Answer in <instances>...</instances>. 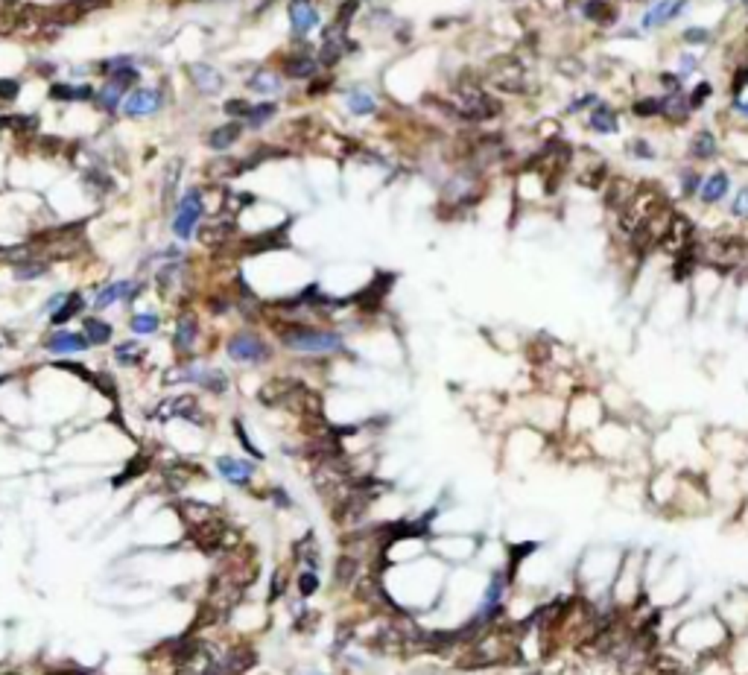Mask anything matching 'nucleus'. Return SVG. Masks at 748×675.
<instances>
[{
	"mask_svg": "<svg viewBox=\"0 0 748 675\" xmlns=\"http://www.w3.org/2000/svg\"><path fill=\"white\" fill-rule=\"evenodd\" d=\"M731 640H734V634H731L725 620L719 617V611H705V614L687 617L684 623H678L672 629V644L678 649H690L702 658H710V655L728 649Z\"/></svg>",
	"mask_w": 748,
	"mask_h": 675,
	"instance_id": "nucleus-1",
	"label": "nucleus"
},
{
	"mask_svg": "<svg viewBox=\"0 0 748 675\" xmlns=\"http://www.w3.org/2000/svg\"><path fill=\"white\" fill-rule=\"evenodd\" d=\"M269 325L275 327L278 339L284 342L287 351L295 354H334L342 351V334L327 331V327H316V325H304V322H284V319H269Z\"/></svg>",
	"mask_w": 748,
	"mask_h": 675,
	"instance_id": "nucleus-2",
	"label": "nucleus"
},
{
	"mask_svg": "<svg viewBox=\"0 0 748 675\" xmlns=\"http://www.w3.org/2000/svg\"><path fill=\"white\" fill-rule=\"evenodd\" d=\"M225 354L234 360V363H243V366H263L272 360L269 342L255 331H237L234 336H228Z\"/></svg>",
	"mask_w": 748,
	"mask_h": 675,
	"instance_id": "nucleus-3",
	"label": "nucleus"
},
{
	"mask_svg": "<svg viewBox=\"0 0 748 675\" xmlns=\"http://www.w3.org/2000/svg\"><path fill=\"white\" fill-rule=\"evenodd\" d=\"M202 217H205V193L202 187H188L173 213V234L178 240H190Z\"/></svg>",
	"mask_w": 748,
	"mask_h": 675,
	"instance_id": "nucleus-4",
	"label": "nucleus"
},
{
	"mask_svg": "<svg viewBox=\"0 0 748 675\" xmlns=\"http://www.w3.org/2000/svg\"><path fill=\"white\" fill-rule=\"evenodd\" d=\"M281 73L287 79L298 82V79H316L322 73V64L316 59V53L304 41H295V47L290 53H284V64H281Z\"/></svg>",
	"mask_w": 748,
	"mask_h": 675,
	"instance_id": "nucleus-5",
	"label": "nucleus"
},
{
	"mask_svg": "<svg viewBox=\"0 0 748 675\" xmlns=\"http://www.w3.org/2000/svg\"><path fill=\"white\" fill-rule=\"evenodd\" d=\"M196 383L202 386L205 392H213V395H223L228 392V374L220 371V369H202V366H188V369H178L167 377V383Z\"/></svg>",
	"mask_w": 748,
	"mask_h": 675,
	"instance_id": "nucleus-6",
	"label": "nucleus"
},
{
	"mask_svg": "<svg viewBox=\"0 0 748 675\" xmlns=\"http://www.w3.org/2000/svg\"><path fill=\"white\" fill-rule=\"evenodd\" d=\"M111 0H64V3L47 9V24H56L59 29L68 27V24H76L82 18H88V15L106 9Z\"/></svg>",
	"mask_w": 748,
	"mask_h": 675,
	"instance_id": "nucleus-7",
	"label": "nucleus"
},
{
	"mask_svg": "<svg viewBox=\"0 0 748 675\" xmlns=\"http://www.w3.org/2000/svg\"><path fill=\"white\" fill-rule=\"evenodd\" d=\"M161 103H164V97H161L158 88H135V91L126 94L120 111H123V118H129V120H143V118H153V114L161 108Z\"/></svg>",
	"mask_w": 748,
	"mask_h": 675,
	"instance_id": "nucleus-8",
	"label": "nucleus"
},
{
	"mask_svg": "<svg viewBox=\"0 0 748 675\" xmlns=\"http://www.w3.org/2000/svg\"><path fill=\"white\" fill-rule=\"evenodd\" d=\"M287 15H290V29L298 41H304L310 32L322 24L319 18V6L313 3V0H290L287 6Z\"/></svg>",
	"mask_w": 748,
	"mask_h": 675,
	"instance_id": "nucleus-9",
	"label": "nucleus"
},
{
	"mask_svg": "<svg viewBox=\"0 0 748 675\" xmlns=\"http://www.w3.org/2000/svg\"><path fill=\"white\" fill-rule=\"evenodd\" d=\"M392 284H395V275H392V272H377V275H374V281H372V284H365L351 301H354L360 310L374 313L380 304H383L386 295H389Z\"/></svg>",
	"mask_w": 748,
	"mask_h": 675,
	"instance_id": "nucleus-10",
	"label": "nucleus"
},
{
	"mask_svg": "<svg viewBox=\"0 0 748 675\" xmlns=\"http://www.w3.org/2000/svg\"><path fill=\"white\" fill-rule=\"evenodd\" d=\"M237 237V222L231 220V217H220V220H213V222H208V225H202L199 228V243H205L208 249H228L231 246V240Z\"/></svg>",
	"mask_w": 748,
	"mask_h": 675,
	"instance_id": "nucleus-11",
	"label": "nucleus"
},
{
	"mask_svg": "<svg viewBox=\"0 0 748 675\" xmlns=\"http://www.w3.org/2000/svg\"><path fill=\"white\" fill-rule=\"evenodd\" d=\"M188 79L193 82V88L199 94H205V97H213V94H220L223 85H225V79L223 73L213 68V64H205V62H196V64H188Z\"/></svg>",
	"mask_w": 748,
	"mask_h": 675,
	"instance_id": "nucleus-12",
	"label": "nucleus"
},
{
	"mask_svg": "<svg viewBox=\"0 0 748 675\" xmlns=\"http://www.w3.org/2000/svg\"><path fill=\"white\" fill-rule=\"evenodd\" d=\"M199 339V319L193 313H181L176 319V331H173V348L178 357H190Z\"/></svg>",
	"mask_w": 748,
	"mask_h": 675,
	"instance_id": "nucleus-13",
	"label": "nucleus"
},
{
	"mask_svg": "<svg viewBox=\"0 0 748 675\" xmlns=\"http://www.w3.org/2000/svg\"><path fill=\"white\" fill-rule=\"evenodd\" d=\"M143 290V284H138V281H114V284H108L106 290H99L97 292V299H94V307L97 310H106V307H111L114 301H135L138 299V292Z\"/></svg>",
	"mask_w": 748,
	"mask_h": 675,
	"instance_id": "nucleus-14",
	"label": "nucleus"
},
{
	"mask_svg": "<svg viewBox=\"0 0 748 675\" xmlns=\"http://www.w3.org/2000/svg\"><path fill=\"white\" fill-rule=\"evenodd\" d=\"M158 418H188V421H199L202 418V409H199V401L193 395H178V398H167L158 406Z\"/></svg>",
	"mask_w": 748,
	"mask_h": 675,
	"instance_id": "nucleus-15",
	"label": "nucleus"
},
{
	"mask_svg": "<svg viewBox=\"0 0 748 675\" xmlns=\"http://www.w3.org/2000/svg\"><path fill=\"white\" fill-rule=\"evenodd\" d=\"M246 85L248 91H257V94H266V97H275L284 91V73L275 71L272 64H260V68H255V73L246 79Z\"/></svg>",
	"mask_w": 748,
	"mask_h": 675,
	"instance_id": "nucleus-16",
	"label": "nucleus"
},
{
	"mask_svg": "<svg viewBox=\"0 0 748 675\" xmlns=\"http://www.w3.org/2000/svg\"><path fill=\"white\" fill-rule=\"evenodd\" d=\"M97 88L91 82H82V85H71V82H53L50 85V100L56 103H94Z\"/></svg>",
	"mask_w": 748,
	"mask_h": 675,
	"instance_id": "nucleus-17",
	"label": "nucleus"
},
{
	"mask_svg": "<svg viewBox=\"0 0 748 675\" xmlns=\"http://www.w3.org/2000/svg\"><path fill=\"white\" fill-rule=\"evenodd\" d=\"M88 345L91 342L85 339V334H71V331H53L44 339V348L50 354H76V351H85Z\"/></svg>",
	"mask_w": 748,
	"mask_h": 675,
	"instance_id": "nucleus-18",
	"label": "nucleus"
},
{
	"mask_svg": "<svg viewBox=\"0 0 748 675\" xmlns=\"http://www.w3.org/2000/svg\"><path fill=\"white\" fill-rule=\"evenodd\" d=\"M243 120H231V123H225V126H217L211 132V135L205 138V143L211 146L213 152H228L231 146H234L240 138H243Z\"/></svg>",
	"mask_w": 748,
	"mask_h": 675,
	"instance_id": "nucleus-19",
	"label": "nucleus"
},
{
	"mask_svg": "<svg viewBox=\"0 0 748 675\" xmlns=\"http://www.w3.org/2000/svg\"><path fill=\"white\" fill-rule=\"evenodd\" d=\"M126 100V88L120 85V82H114V79H106L103 85L97 88V97H94V103L97 108L103 111V114H114Z\"/></svg>",
	"mask_w": 748,
	"mask_h": 675,
	"instance_id": "nucleus-20",
	"label": "nucleus"
},
{
	"mask_svg": "<svg viewBox=\"0 0 748 675\" xmlns=\"http://www.w3.org/2000/svg\"><path fill=\"white\" fill-rule=\"evenodd\" d=\"M488 79L494 82L500 91H521V68H518V62H497L491 64V71H488Z\"/></svg>",
	"mask_w": 748,
	"mask_h": 675,
	"instance_id": "nucleus-21",
	"label": "nucleus"
},
{
	"mask_svg": "<svg viewBox=\"0 0 748 675\" xmlns=\"http://www.w3.org/2000/svg\"><path fill=\"white\" fill-rule=\"evenodd\" d=\"M217 468H220V474L225 476V480H228V483H234V485H246V483L255 476V465H252V462H243V459H231V456H220V459H217Z\"/></svg>",
	"mask_w": 748,
	"mask_h": 675,
	"instance_id": "nucleus-22",
	"label": "nucleus"
},
{
	"mask_svg": "<svg viewBox=\"0 0 748 675\" xmlns=\"http://www.w3.org/2000/svg\"><path fill=\"white\" fill-rule=\"evenodd\" d=\"M684 6H687L684 0H661V3H655V9H649V12L643 15V27L652 29V27L667 24V21L678 18V12L684 9Z\"/></svg>",
	"mask_w": 748,
	"mask_h": 675,
	"instance_id": "nucleus-23",
	"label": "nucleus"
},
{
	"mask_svg": "<svg viewBox=\"0 0 748 675\" xmlns=\"http://www.w3.org/2000/svg\"><path fill=\"white\" fill-rule=\"evenodd\" d=\"M292 558L298 564H304L307 570H319V564H322V553H319V547H316V541H313V535L307 532L302 541H295L292 544Z\"/></svg>",
	"mask_w": 748,
	"mask_h": 675,
	"instance_id": "nucleus-24",
	"label": "nucleus"
},
{
	"mask_svg": "<svg viewBox=\"0 0 748 675\" xmlns=\"http://www.w3.org/2000/svg\"><path fill=\"white\" fill-rule=\"evenodd\" d=\"M178 512H181V518L188 520V526H196V523H205L211 518H217L220 509H213L208 503H196V500H181L178 503Z\"/></svg>",
	"mask_w": 748,
	"mask_h": 675,
	"instance_id": "nucleus-25",
	"label": "nucleus"
},
{
	"mask_svg": "<svg viewBox=\"0 0 748 675\" xmlns=\"http://www.w3.org/2000/svg\"><path fill=\"white\" fill-rule=\"evenodd\" d=\"M728 187H731V178H728V173H713L710 178H705L702 182V187H699V196H702V202H707V205H713V202H719L722 196L728 193Z\"/></svg>",
	"mask_w": 748,
	"mask_h": 675,
	"instance_id": "nucleus-26",
	"label": "nucleus"
},
{
	"mask_svg": "<svg viewBox=\"0 0 748 675\" xmlns=\"http://www.w3.org/2000/svg\"><path fill=\"white\" fill-rule=\"evenodd\" d=\"M360 573H362L360 558L351 555V553H345L337 562V567H334V582H337V588H348V585H354V579Z\"/></svg>",
	"mask_w": 748,
	"mask_h": 675,
	"instance_id": "nucleus-27",
	"label": "nucleus"
},
{
	"mask_svg": "<svg viewBox=\"0 0 748 675\" xmlns=\"http://www.w3.org/2000/svg\"><path fill=\"white\" fill-rule=\"evenodd\" d=\"M345 103H348V111L357 114V118H365V114H374L377 111L374 94L365 91V88H351V91H348V97H345Z\"/></svg>",
	"mask_w": 748,
	"mask_h": 675,
	"instance_id": "nucleus-28",
	"label": "nucleus"
},
{
	"mask_svg": "<svg viewBox=\"0 0 748 675\" xmlns=\"http://www.w3.org/2000/svg\"><path fill=\"white\" fill-rule=\"evenodd\" d=\"M82 307H85V299H82V292H68V299H64V304L50 316V325L53 327H62V325H68L73 316H79Z\"/></svg>",
	"mask_w": 748,
	"mask_h": 675,
	"instance_id": "nucleus-29",
	"label": "nucleus"
},
{
	"mask_svg": "<svg viewBox=\"0 0 748 675\" xmlns=\"http://www.w3.org/2000/svg\"><path fill=\"white\" fill-rule=\"evenodd\" d=\"M47 272H50V260L38 257V255L18 263V267H12V275L18 278V281H36V278H44Z\"/></svg>",
	"mask_w": 748,
	"mask_h": 675,
	"instance_id": "nucleus-30",
	"label": "nucleus"
},
{
	"mask_svg": "<svg viewBox=\"0 0 748 675\" xmlns=\"http://www.w3.org/2000/svg\"><path fill=\"white\" fill-rule=\"evenodd\" d=\"M82 334H85V339L91 345H106L111 339V325L103 322V319H97V316H88V319H82Z\"/></svg>",
	"mask_w": 748,
	"mask_h": 675,
	"instance_id": "nucleus-31",
	"label": "nucleus"
},
{
	"mask_svg": "<svg viewBox=\"0 0 748 675\" xmlns=\"http://www.w3.org/2000/svg\"><path fill=\"white\" fill-rule=\"evenodd\" d=\"M275 114H278V103H257V106H252V111H248V118L243 120V126L246 129H263L266 123L269 120H275Z\"/></svg>",
	"mask_w": 748,
	"mask_h": 675,
	"instance_id": "nucleus-32",
	"label": "nucleus"
},
{
	"mask_svg": "<svg viewBox=\"0 0 748 675\" xmlns=\"http://www.w3.org/2000/svg\"><path fill=\"white\" fill-rule=\"evenodd\" d=\"M588 123H591L593 132H600V135H611V132H617V114H614L611 108H605V106H600V108L591 111Z\"/></svg>",
	"mask_w": 748,
	"mask_h": 675,
	"instance_id": "nucleus-33",
	"label": "nucleus"
},
{
	"mask_svg": "<svg viewBox=\"0 0 748 675\" xmlns=\"http://www.w3.org/2000/svg\"><path fill=\"white\" fill-rule=\"evenodd\" d=\"M143 357H146V348H143L141 342H135V339H132V342H120L118 348H114V360H118L120 366H138Z\"/></svg>",
	"mask_w": 748,
	"mask_h": 675,
	"instance_id": "nucleus-34",
	"label": "nucleus"
},
{
	"mask_svg": "<svg viewBox=\"0 0 748 675\" xmlns=\"http://www.w3.org/2000/svg\"><path fill=\"white\" fill-rule=\"evenodd\" d=\"M661 111H663V114H670L672 120H684L693 108H690V100H684V94H681V91H672V94L667 97V100L661 103Z\"/></svg>",
	"mask_w": 748,
	"mask_h": 675,
	"instance_id": "nucleus-35",
	"label": "nucleus"
},
{
	"mask_svg": "<svg viewBox=\"0 0 748 675\" xmlns=\"http://www.w3.org/2000/svg\"><path fill=\"white\" fill-rule=\"evenodd\" d=\"M717 155V141H713L710 132H699V135L693 138L690 143V158H699V161H707Z\"/></svg>",
	"mask_w": 748,
	"mask_h": 675,
	"instance_id": "nucleus-36",
	"label": "nucleus"
},
{
	"mask_svg": "<svg viewBox=\"0 0 748 675\" xmlns=\"http://www.w3.org/2000/svg\"><path fill=\"white\" fill-rule=\"evenodd\" d=\"M149 465H153V462H149V456H146V453H138V456L126 465V471L118 476V480H114V485H123V483H129V480H135V476H141L143 471H149Z\"/></svg>",
	"mask_w": 748,
	"mask_h": 675,
	"instance_id": "nucleus-37",
	"label": "nucleus"
},
{
	"mask_svg": "<svg viewBox=\"0 0 748 675\" xmlns=\"http://www.w3.org/2000/svg\"><path fill=\"white\" fill-rule=\"evenodd\" d=\"M581 12H585V18H591V21H611V6L605 3V0H585V6H581Z\"/></svg>",
	"mask_w": 748,
	"mask_h": 675,
	"instance_id": "nucleus-38",
	"label": "nucleus"
},
{
	"mask_svg": "<svg viewBox=\"0 0 748 675\" xmlns=\"http://www.w3.org/2000/svg\"><path fill=\"white\" fill-rule=\"evenodd\" d=\"M129 325H132V331L135 334H155L158 331V316L155 313H135Z\"/></svg>",
	"mask_w": 748,
	"mask_h": 675,
	"instance_id": "nucleus-39",
	"label": "nucleus"
},
{
	"mask_svg": "<svg viewBox=\"0 0 748 675\" xmlns=\"http://www.w3.org/2000/svg\"><path fill=\"white\" fill-rule=\"evenodd\" d=\"M223 111L228 114V118H234V120H246L248 111H252V103H248L246 97H231V100H225Z\"/></svg>",
	"mask_w": 748,
	"mask_h": 675,
	"instance_id": "nucleus-40",
	"label": "nucleus"
},
{
	"mask_svg": "<svg viewBox=\"0 0 748 675\" xmlns=\"http://www.w3.org/2000/svg\"><path fill=\"white\" fill-rule=\"evenodd\" d=\"M178 176H181V161H173L167 167V176H164V199H173V190L178 187Z\"/></svg>",
	"mask_w": 748,
	"mask_h": 675,
	"instance_id": "nucleus-41",
	"label": "nucleus"
},
{
	"mask_svg": "<svg viewBox=\"0 0 748 675\" xmlns=\"http://www.w3.org/2000/svg\"><path fill=\"white\" fill-rule=\"evenodd\" d=\"M631 111H635L637 118H655V114H661V100H655V97H643V100H637L635 106H631Z\"/></svg>",
	"mask_w": 748,
	"mask_h": 675,
	"instance_id": "nucleus-42",
	"label": "nucleus"
},
{
	"mask_svg": "<svg viewBox=\"0 0 748 675\" xmlns=\"http://www.w3.org/2000/svg\"><path fill=\"white\" fill-rule=\"evenodd\" d=\"M18 94H21V82L18 79H9V76L0 79V103H15L18 100Z\"/></svg>",
	"mask_w": 748,
	"mask_h": 675,
	"instance_id": "nucleus-43",
	"label": "nucleus"
},
{
	"mask_svg": "<svg viewBox=\"0 0 748 675\" xmlns=\"http://www.w3.org/2000/svg\"><path fill=\"white\" fill-rule=\"evenodd\" d=\"M316 590H319V576H316V570H304L302 576H298V594L313 597Z\"/></svg>",
	"mask_w": 748,
	"mask_h": 675,
	"instance_id": "nucleus-44",
	"label": "nucleus"
},
{
	"mask_svg": "<svg viewBox=\"0 0 748 675\" xmlns=\"http://www.w3.org/2000/svg\"><path fill=\"white\" fill-rule=\"evenodd\" d=\"M313 625H319V614H316V611H310V608H304V611H302V614H298V617H295V623H292V629H295V632H302V634H304L307 629H313Z\"/></svg>",
	"mask_w": 748,
	"mask_h": 675,
	"instance_id": "nucleus-45",
	"label": "nucleus"
},
{
	"mask_svg": "<svg viewBox=\"0 0 748 675\" xmlns=\"http://www.w3.org/2000/svg\"><path fill=\"white\" fill-rule=\"evenodd\" d=\"M334 88V76H316L310 79V88H307V97H322Z\"/></svg>",
	"mask_w": 748,
	"mask_h": 675,
	"instance_id": "nucleus-46",
	"label": "nucleus"
},
{
	"mask_svg": "<svg viewBox=\"0 0 748 675\" xmlns=\"http://www.w3.org/2000/svg\"><path fill=\"white\" fill-rule=\"evenodd\" d=\"M234 433H237V439H240V444H243V448H246V453H252L255 459H263V453H260V450L255 448V444H252V439H248V436H246V430H243V424H240V421H234Z\"/></svg>",
	"mask_w": 748,
	"mask_h": 675,
	"instance_id": "nucleus-47",
	"label": "nucleus"
},
{
	"mask_svg": "<svg viewBox=\"0 0 748 675\" xmlns=\"http://www.w3.org/2000/svg\"><path fill=\"white\" fill-rule=\"evenodd\" d=\"M707 97H710V82H702V85H696V91L690 94V108L696 111V108H699V106L707 100Z\"/></svg>",
	"mask_w": 748,
	"mask_h": 675,
	"instance_id": "nucleus-48",
	"label": "nucleus"
},
{
	"mask_svg": "<svg viewBox=\"0 0 748 675\" xmlns=\"http://www.w3.org/2000/svg\"><path fill=\"white\" fill-rule=\"evenodd\" d=\"M707 38H710V32L707 29H699V27H693V29L684 32V41L687 44H705Z\"/></svg>",
	"mask_w": 748,
	"mask_h": 675,
	"instance_id": "nucleus-49",
	"label": "nucleus"
},
{
	"mask_svg": "<svg viewBox=\"0 0 748 675\" xmlns=\"http://www.w3.org/2000/svg\"><path fill=\"white\" fill-rule=\"evenodd\" d=\"M281 594H284V573L275 570V576H272V590H269V602H275Z\"/></svg>",
	"mask_w": 748,
	"mask_h": 675,
	"instance_id": "nucleus-50",
	"label": "nucleus"
},
{
	"mask_svg": "<svg viewBox=\"0 0 748 675\" xmlns=\"http://www.w3.org/2000/svg\"><path fill=\"white\" fill-rule=\"evenodd\" d=\"M737 213V217H748V187L745 190H740V196H737V202H734V208H731Z\"/></svg>",
	"mask_w": 748,
	"mask_h": 675,
	"instance_id": "nucleus-51",
	"label": "nucleus"
},
{
	"mask_svg": "<svg viewBox=\"0 0 748 675\" xmlns=\"http://www.w3.org/2000/svg\"><path fill=\"white\" fill-rule=\"evenodd\" d=\"M64 299H68V295H64V292H56V295H50V301L44 304V313H50V316H53V313H56V310H59V307L64 304Z\"/></svg>",
	"mask_w": 748,
	"mask_h": 675,
	"instance_id": "nucleus-52",
	"label": "nucleus"
},
{
	"mask_svg": "<svg viewBox=\"0 0 748 675\" xmlns=\"http://www.w3.org/2000/svg\"><path fill=\"white\" fill-rule=\"evenodd\" d=\"M745 82H748V68H740V71H737V76H734V82H731V91H734V94H740V91L745 88Z\"/></svg>",
	"mask_w": 748,
	"mask_h": 675,
	"instance_id": "nucleus-53",
	"label": "nucleus"
},
{
	"mask_svg": "<svg viewBox=\"0 0 748 675\" xmlns=\"http://www.w3.org/2000/svg\"><path fill=\"white\" fill-rule=\"evenodd\" d=\"M272 500H275L278 506H292V503L284 497V491H281V488H272Z\"/></svg>",
	"mask_w": 748,
	"mask_h": 675,
	"instance_id": "nucleus-54",
	"label": "nucleus"
},
{
	"mask_svg": "<svg viewBox=\"0 0 748 675\" xmlns=\"http://www.w3.org/2000/svg\"><path fill=\"white\" fill-rule=\"evenodd\" d=\"M693 68H696V59H690V56L681 59V71H684V73H690Z\"/></svg>",
	"mask_w": 748,
	"mask_h": 675,
	"instance_id": "nucleus-55",
	"label": "nucleus"
},
{
	"mask_svg": "<svg viewBox=\"0 0 748 675\" xmlns=\"http://www.w3.org/2000/svg\"><path fill=\"white\" fill-rule=\"evenodd\" d=\"M6 6H12V0H0V9H6Z\"/></svg>",
	"mask_w": 748,
	"mask_h": 675,
	"instance_id": "nucleus-56",
	"label": "nucleus"
},
{
	"mask_svg": "<svg viewBox=\"0 0 748 675\" xmlns=\"http://www.w3.org/2000/svg\"><path fill=\"white\" fill-rule=\"evenodd\" d=\"M6 381H9V374H0V386H3Z\"/></svg>",
	"mask_w": 748,
	"mask_h": 675,
	"instance_id": "nucleus-57",
	"label": "nucleus"
}]
</instances>
